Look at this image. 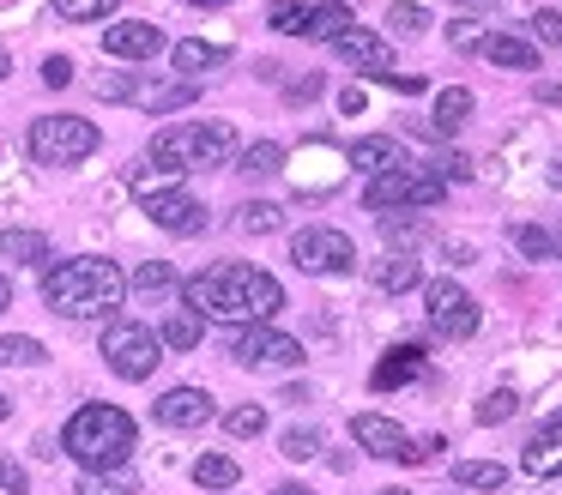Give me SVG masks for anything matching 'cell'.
I'll return each instance as SVG.
<instances>
[{
	"mask_svg": "<svg viewBox=\"0 0 562 495\" xmlns=\"http://www.w3.org/2000/svg\"><path fill=\"white\" fill-rule=\"evenodd\" d=\"M188 308L200 320H218V326H272V314L284 308V284L260 266H243V260H218L206 272L188 278Z\"/></svg>",
	"mask_w": 562,
	"mask_h": 495,
	"instance_id": "obj_1",
	"label": "cell"
},
{
	"mask_svg": "<svg viewBox=\"0 0 562 495\" xmlns=\"http://www.w3.org/2000/svg\"><path fill=\"white\" fill-rule=\"evenodd\" d=\"M127 296V272L103 254H79V260H55L43 272V302L61 320H103L110 308H122Z\"/></svg>",
	"mask_w": 562,
	"mask_h": 495,
	"instance_id": "obj_2",
	"label": "cell"
},
{
	"mask_svg": "<svg viewBox=\"0 0 562 495\" xmlns=\"http://www.w3.org/2000/svg\"><path fill=\"white\" fill-rule=\"evenodd\" d=\"M134 441H139L134 417H127L122 405H103V398L79 405L74 417H67V429H61V447L86 471H122L127 453H134Z\"/></svg>",
	"mask_w": 562,
	"mask_h": 495,
	"instance_id": "obj_3",
	"label": "cell"
},
{
	"mask_svg": "<svg viewBox=\"0 0 562 495\" xmlns=\"http://www.w3.org/2000/svg\"><path fill=\"white\" fill-rule=\"evenodd\" d=\"M236 157V127L231 121H182L151 139L146 169H224Z\"/></svg>",
	"mask_w": 562,
	"mask_h": 495,
	"instance_id": "obj_4",
	"label": "cell"
},
{
	"mask_svg": "<svg viewBox=\"0 0 562 495\" xmlns=\"http://www.w3.org/2000/svg\"><path fill=\"white\" fill-rule=\"evenodd\" d=\"M448 200V181L441 176H429L424 164H400V169H387V176H369V188H363V205L369 212H429V205H441Z\"/></svg>",
	"mask_w": 562,
	"mask_h": 495,
	"instance_id": "obj_5",
	"label": "cell"
},
{
	"mask_svg": "<svg viewBox=\"0 0 562 495\" xmlns=\"http://www.w3.org/2000/svg\"><path fill=\"white\" fill-rule=\"evenodd\" d=\"M98 139L103 133L91 127L86 115H43V121H31V157L37 164H79V157H91L98 151Z\"/></svg>",
	"mask_w": 562,
	"mask_h": 495,
	"instance_id": "obj_6",
	"label": "cell"
},
{
	"mask_svg": "<svg viewBox=\"0 0 562 495\" xmlns=\"http://www.w3.org/2000/svg\"><path fill=\"white\" fill-rule=\"evenodd\" d=\"M158 350L164 338L146 320H110V333H103V362H110L115 381H146L158 369Z\"/></svg>",
	"mask_w": 562,
	"mask_h": 495,
	"instance_id": "obj_7",
	"label": "cell"
},
{
	"mask_svg": "<svg viewBox=\"0 0 562 495\" xmlns=\"http://www.w3.org/2000/svg\"><path fill=\"white\" fill-rule=\"evenodd\" d=\"M291 260H296V272H351L357 266V248H351V236L345 229H333V224H315V229H296L291 236Z\"/></svg>",
	"mask_w": 562,
	"mask_h": 495,
	"instance_id": "obj_8",
	"label": "cell"
},
{
	"mask_svg": "<svg viewBox=\"0 0 562 495\" xmlns=\"http://www.w3.org/2000/svg\"><path fill=\"white\" fill-rule=\"evenodd\" d=\"M231 357L243 369H296L303 362V345L279 326H236L231 333Z\"/></svg>",
	"mask_w": 562,
	"mask_h": 495,
	"instance_id": "obj_9",
	"label": "cell"
},
{
	"mask_svg": "<svg viewBox=\"0 0 562 495\" xmlns=\"http://www.w3.org/2000/svg\"><path fill=\"white\" fill-rule=\"evenodd\" d=\"M424 308H429V326H436L441 338H472L477 333V302L465 296L453 278H436V284L424 290Z\"/></svg>",
	"mask_w": 562,
	"mask_h": 495,
	"instance_id": "obj_10",
	"label": "cell"
},
{
	"mask_svg": "<svg viewBox=\"0 0 562 495\" xmlns=\"http://www.w3.org/2000/svg\"><path fill=\"white\" fill-rule=\"evenodd\" d=\"M351 435L363 453L375 459H400V465H424V447L412 441V435L400 429L393 417H375V410H363V417H351Z\"/></svg>",
	"mask_w": 562,
	"mask_h": 495,
	"instance_id": "obj_11",
	"label": "cell"
},
{
	"mask_svg": "<svg viewBox=\"0 0 562 495\" xmlns=\"http://www.w3.org/2000/svg\"><path fill=\"white\" fill-rule=\"evenodd\" d=\"M146 217L164 236H200L206 229V205L182 188H146Z\"/></svg>",
	"mask_w": 562,
	"mask_h": 495,
	"instance_id": "obj_12",
	"label": "cell"
},
{
	"mask_svg": "<svg viewBox=\"0 0 562 495\" xmlns=\"http://www.w3.org/2000/svg\"><path fill=\"white\" fill-rule=\"evenodd\" d=\"M333 48H339V60H345V67L369 72V79H387V72H393V48H387V36L363 31V24H351V31H345Z\"/></svg>",
	"mask_w": 562,
	"mask_h": 495,
	"instance_id": "obj_13",
	"label": "cell"
},
{
	"mask_svg": "<svg viewBox=\"0 0 562 495\" xmlns=\"http://www.w3.org/2000/svg\"><path fill=\"white\" fill-rule=\"evenodd\" d=\"M151 417H158L164 429H200V423L212 417V393L206 386H170V393L151 405Z\"/></svg>",
	"mask_w": 562,
	"mask_h": 495,
	"instance_id": "obj_14",
	"label": "cell"
},
{
	"mask_svg": "<svg viewBox=\"0 0 562 495\" xmlns=\"http://www.w3.org/2000/svg\"><path fill=\"white\" fill-rule=\"evenodd\" d=\"M103 48H110L115 60H151L164 48V36H158V24H146V19H122V24H110L103 31Z\"/></svg>",
	"mask_w": 562,
	"mask_h": 495,
	"instance_id": "obj_15",
	"label": "cell"
},
{
	"mask_svg": "<svg viewBox=\"0 0 562 495\" xmlns=\"http://www.w3.org/2000/svg\"><path fill=\"white\" fill-rule=\"evenodd\" d=\"M188 103H200V85H194V79H146V72H139V97H134V109L170 115V109H188Z\"/></svg>",
	"mask_w": 562,
	"mask_h": 495,
	"instance_id": "obj_16",
	"label": "cell"
},
{
	"mask_svg": "<svg viewBox=\"0 0 562 495\" xmlns=\"http://www.w3.org/2000/svg\"><path fill=\"white\" fill-rule=\"evenodd\" d=\"M526 477H562V417L557 423H544V429L526 441Z\"/></svg>",
	"mask_w": 562,
	"mask_h": 495,
	"instance_id": "obj_17",
	"label": "cell"
},
{
	"mask_svg": "<svg viewBox=\"0 0 562 495\" xmlns=\"http://www.w3.org/2000/svg\"><path fill=\"white\" fill-rule=\"evenodd\" d=\"M400 164H405V145L387 139V133H369V139L351 145V169H363V176H387Z\"/></svg>",
	"mask_w": 562,
	"mask_h": 495,
	"instance_id": "obj_18",
	"label": "cell"
},
{
	"mask_svg": "<svg viewBox=\"0 0 562 495\" xmlns=\"http://www.w3.org/2000/svg\"><path fill=\"white\" fill-rule=\"evenodd\" d=\"M417 374H424V350H417V345H400V350H387V357L375 362L369 386H375V393H393V386L417 381Z\"/></svg>",
	"mask_w": 562,
	"mask_h": 495,
	"instance_id": "obj_19",
	"label": "cell"
},
{
	"mask_svg": "<svg viewBox=\"0 0 562 495\" xmlns=\"http://www.w3.org/2000/svg\"><path fill=\"white\" fill-rule=\"evenodd\" d=\"M477 55L496 60V67H520V72H532V67H538V48L526 43V36H508V31H484Z\"/></svg>",
	"mask_w": 562,
	"mask_h": 495,
	"instance_id": "obj_20",
	"label": "cell"
},
{
	"mask_svg": "<svg viewBox=\"0 0 562 495\" xmlns=\"http://www.w3.org/2000/svg\"><path fill=\"white\" fill-rule=\"evenodd\" d=\"M417 278H424V266H417L412 254H387V260L375 266V290H381V296H405V290H417Z\"/></svg>",
	"mask_w": 562,
	"mask_h": 495,
	"instance_id": "obj_21",
	"label": "cell"
},
{
	"mask_svg": "<svg viewBox=\"0 0 562 495\" xmlns=\"http://www.w3.org/2000/svg\"><path fill=\"white\" fill-rule=\"evenodd\" d=\"M0 260L43 266L49 260V236H43V229H0Z\"/></svg>",
	"mask_w": 562,
	"mask_h": 495,
	"instance_id": "obj_22",
	"label": "cell"
},
{
	"mask_svg": "<svg viewBox=\"0 0 562 495\" xmlns=\"http://www.w3.org/2000/svg\"><path fill=\"white\" fill-rule=\"evenodd\" d=\"M465 115H472V91H465V85L436 91V115H429V127H436V133H460Z\"/></svg>",
	"mask_w": 562,
	"mask_h": 495,
	"instance_id": "obj_23",
	"label": "cell"
},
{
	"mask_svg": "<svg viewBox=\"0 0 562 495\" xmlns=\"http://www.w3.org/2000/svg\"><path fill=\"white\" fill-rule=\"evenodd\" d=\"M345 31H351V7H345V0H321V7L308 12L303 36H315V43H339Z\"/></svg>",
	"mask_w": 562,
	"mask_h": 495,
	"instance_id": "obj_24",
	"label": "cell"
},
{
	"mask_svg": "<svg viewBox=\"0 0 562 495\" xmlns=\"http://www.w3.org/2000/svg\"><path fill=\"white\" fill-rule=\"evenodd\" d=\"M236 169H243L248 181H267V176H279V169H284V145H272V139L248 145V151L236 157Z\"/></svg>",
	"mask_w": 562,
	"mask_h": 495,
	"instance_id": "obj_25",
	"label": "cell"
},
{
	"mask_svg": "<svg viewBox=\"0 0 562 495\" xmlns=\"http://www.w3.org/2000/svg\"><path fill=\"white\" fill-rule=\"evenodd\" d=\"M170 60L182 67V79H188V72H200V67H218V60H231V55H224L218 43H200V36H182V43L170 48Z\"/></svg>",
	"mask_w": 562,
	"mask_h": 495,
	"instance_id": "obj_26",
	"label": "cell"
},
{
	"mask_svg": "<svg viewBox=\"0 0 562 495\" xmlns=\"http://www.w3.org/2000/svg\"><path fill=\"white\" fill-rule=\"evenodd\" d=\"M158 338H164L170 350H194L200 338H206V320H200L194 308H176L170 320H164V333H158Z\"/></svg>",
	"mask_w": 562,
	"mask_h": 495,
	"instance_id": "obj_27",
	"label": "cell"
},
{
	"mask_svg": "<svg viewBox=\"0 0 562 495\" xmlns=\"http://www.w3.org/2000/svg\"><path fill=\"white\" fill-rule=\"evenodd\" d=\"M127 284H134L139 296H170V290H182V278H176L170 260H146L134 278H127Z\"/></svg>",
	"mask_w": 562,
	"mask_h": 495,
	"instance_id": "obj_28",
	"label": "cell"
},
{
	"mask_svg": "<svg viewBox=\"0 0 562 495\" xmlns=\"http://www.w3.org/2000/svg\"><path fill=\"white\" fill-rule=\"evenodd\" d=\"M236 229H243V236H272V229H284V212L272 200H248L243 212H236Z\"/></svg>",
	"mask_w": 562,
	"mask_h": 495,
	"instance_id": "obj_29",
	"label": "cell"
},
{
	"mask_svg": "<svg viewBox=\"0 0 562 495\" xmlns=\"http://www.w3.org/2000/svg\"><path fill=\"white\" fill-rule=\"evenodd\" d=\"M79 495H139V477L134 471H86V477H79Z\"/></svg>",
	"mask_w": 562,
	"mask_h": 495,
	"instance_id": "obj_30",
	"label": "cell"
},
{
	"mask_svg": "<svg viewBox=\"0 0 562 495\" xmlns=\"http://www.w3.org/2000/svg\"><path fill=\"white\" fill-rule=\"evenodd\" d=\"M453 477H460V490H502V483H508V471H502L496 459H460V465H453Z\"/></svg>",
	"mask_w": 562,
	"mask_h": 495,
	"instance_id": "obj_31",
	"label": "cell"
},
{
	"mask_svg": "<svg viewBox=\"0 0 562 495\" xmlns=\"http://www.w3.org/2000/svg\"><path fill=\"white\" fill-rule=\"evenodd\" d=\"M308 12H315V0H279V7L267 12V24L279 36H303L308 31Z\"/></svg>",
	"mask_w": 562,
	"mask_h": 495,
	"instance_id": "obj_32",
	"label": "cell"
},
{
	"mask_svg": "<svg viewBox=\"0 0 562 495\" xmlns=\"http://www.w3.org/2000/svg\"><path fill=\"white\" fill-rule=\"evenodd\" d=\"M194 483H200V490H231V483H236V459L231 453L194 459Z\"/></svg>",
	"mask_w": 562,
	"mask_h": 495,
	"instance_id": "obj_33",
	"label": "cell"
},
{
	"mask_svg": "<svg viewBox=\"0 0 562 495\" xmlns=\"http://www.w3.org/2000/svg\"><path fill=\"white\" fill-rule=\"evenodd\" d=\"M61 24H91V19H115V0H49Z\"/></svg>",
	"mask_w": 562,
	"mask_h": 495,
	"instance_id": "obj_34",
	"label": "cell"
},
{
	"mask_svg": "<svg viewBox=\"0 0 562 495\" xmlns=\"http://www.w3.org/2000/svg\"><path fill=\"white\" fill-rule=\"evenodd\" d=\"M260 429H267V410L260 405H231L224 410V435H231V441H255Z\"/></svg>",
	"mask_w": 562,
	"mask_h": 495,
	"instance_id": "obj_35",
	"label": "cell"
},
{
	"mask_svg": "<svg viewBox=\"0 0 562 495\" xmlns=\"http://www.w3.org/2000/svg\"><path fill=\"white\" fill-rule=\"evenodd\" d=\"M91 91H98L103 103H134V97H139V67H122V72H103V79L91 85Z\"/></svg>",
	"mask_w": 562,
	"mask_h": 495,
	"instance_id": "obj_36",
	"label": "cell"
},
{
	"mask_svg": "<svg viewBox=\"0 0 562 495\" xmlns=\"http://www.w3.org/2000/svg\"><path fill=\"white\" fill-rule=\"evenodd\" d=\"M508 236H514V248H520L526 260H550V254H557V236H550V229H538V224H514Z\"/></svg>",
	"mask_w": 562,
	"mask_h": 495,
	"instance_id": "obj_37",
	"label": "cell"
},
{
	"mask_svg": "<svg viewBox=\"0 0 562 495\" xmlns=\"http://www.w3.org/2000/svg\"><path fill=\"white\" fill-rule=\"evenodd\" d=\"M43 357H49V350H43L37 345V338H0V362H7V369H31V362H43Z\"/></svg>",
	"mask_w": 562,
	"mask_h": 495,
	"instance_id": "obj_38",
	"label": "cell"
},
{
	"mask_svg": "<svg viewBox=\"0 0 562 495\" xmlns=\"http://www.w3.org/2000/svg\"><path fill=\"white\" fill-rule=\"evenodd\" d=\"M284 459H296V465H303V459H321V429H308V423H296V429H284Z\"/></svg>",
	"mask_w": 562,
	"mask_h": 495,
	"instance_id": "obj_39",
	"label": "cell"
},
{
	"mask_svg": "<svg viewBox=\"0 0 562 495\" xmlns=\"http://www.w3.org/2000/svg\"><path fill=\"white\" fill-rule=\"evenodd\" d=\"M424 169H429V176H441V181H465V176H472V157H465V151H436Z\"/></svg>",
	"mask_w": 562,
	"mask_h": 495,
	"instance_id": "obj_40",
	"label": "cell"
},
{
	"mask_svg": "<svg viewBox=\"0 0 562 495\" xmlns=\"http://www.w3.org/2000/svg\"><path fill=\"white\" fill-rule=\"evenodd\" d=\"M381 236L400 241V254H405L417 236H424V224H417V217H393V212H381Z\"/></svg>",
	"mask_w": 562,
	"mask_h": 495,
	"instance_id": "obj_41",
	"label": "cell"
},
{
	"mask_svg": "<svg viewBox=\"0 0 562 495\" xmlns=\"http://www.w3.org/2000/svg\"><path fill=\"white\" fill-rule=\"evenodd\" d=\"M514 410H520V398H514L508 386H502V393H490L484 405H477V423H508Z\"/></svg>",
	"mask_w": 562,
	"mask_h": 495,
	"instance_id": "obj_42",
	"label": "cell"
},
{
	"mask_svg": "<svg viewBox=\"0 0 562 495\" xmlns=\"http://www.w3.org/2000/svg\"><path fill=\"white\" fill-rule=\"evenodd\" d=\"M387 24H393L400 36H424V31H429V12H424V7H393Z\"/></svg>",
	"mask_w": 562,
	"mask_h": 495,
	"instance_id": "obj_43",
	"label": "cell"
},
{
	"mask_svg": "<svg viewBox=\"0 0 562 495\" xmlns=\"http://www.w3.org/2000/svg\"><path fill=\"white\" fill-rule=\"evenodd\" d=\"M532 36H538V43H550V48H562V12L557 7H538L532 12Z\"/></svg>",
	"mask_w": 562,
	"mask_h": 495,
	"instance_id": "obj_44",
	"label": "cell"
},
{
	"mask_svg": "<svg viewBox=\"0 0 562 495\" xmlns=\"http://www.w3.org/2000/svg\"><path fill=\"white\" fill-rule=\"evenodd\" d=\"M0 490H7V495H25V490H31V471L19 465V459H0Z\"/></svg>",
	"mask_w": 562,
	"mask_h": 495,
	"instance_id": "obj_45",
	"label": "cell"
},
{
	"mask_svg": "<svg viewBox=\"0 0 562 495\" xmlns=\"http://www.w3.org/2000/svg\"><path fill=\"white\" fill-rule=\"evenodd\" d=\"M43 85H55V91H61V85H74V60L49 55V60H43Z\"/></svg>",
	"mask_w": 562,
	"mask_h": 495,
	"instance_id": "obj_46",
	"label": "cell"
},
{
	"mask_svg": "<svg viewBox=\"0 0 562 495\" xmlns=\"http://www.w3.org/2000/svg\"><path fill=\"white\" fill-rule=\"evenodd\" d=\"M448 43H453V48H477V43H484V24L460 19V24H453V31H448Z\"/></svg>",
	"mask_w": 562,
	"mask_h": 495,
	"instance_id": "obj_47",
	"label": "cell"
},
{
	"mask_svg": "<svg viewBox=\"0 0 562 495\" xmlns=\"http://www.w3.org/2000/svg\"><path fill=\"white\" fill-rule=\"evenodd\" d=\"M315 91H321V72H303V79L291 85V103H308Z\"/></svg>",
	"mask_w": 562,
	"mask_h": 495,
	"instance_id": "obj_48",
	"label": "cell"
},
{
	"mask_svg": "<svg viewBox=\"0 0 562 495\" xmlns=\"http://www.w3.org/2000/svg\"><path fill=\"white\" fill-rule=\"evenodd\" d=\"M381 85H393V91H405V97H412V91H424V79H417V72H387Z\"/></svg>",
	"mask_w": 562,
	"mask_h": 495,
	"instance_id": "obj_49",
	"label": "cell"
},
{
	"mask_svg": "<svg viewBox=\"0 0 562 495\" xmlns=\"http://www.w3.org/2000/svg\"><path fill=\"white\" fill-rule=\"evenodd\" d=\"M339 109H345V115H363V91H357V85H345V91H339Z\"/></svg>",
	"mask_w": 562,
	"mask_h": 495,
	"instance_id": "obj_50",
	"label": "cell"
},
{
	"mask_svg": "<svg viewBox=\"0 0 562 495\" xmlns=\"http://www.w3.org/2000/svg\"><path fill=\"white\" fill-rule=\"evenodd\" d=\"M13 308V284H7V272H0V314Z\"/></svg>",
	"mask_w": 562,
	"mask_h": 495,
	"instance_id": "obj_51",
	"label": "cell"
},
{
	"mask_svg": "<svg viewBox=\"0 0 562 495\" xmlns=\"http://www.w3.org/2000/svg\"><path fill=\"white\" fill-rule=\"evenodd\" d=\"M272 495H315V490H308V483H279Z\"/></svg>",
	"mask_w": 562,
	"mask_h": 495,
	"instance_id": "obj_52",
	"label": "cell"
},
{
	"mask_svg": "<svg viewBox=\"0 0 562 495\" xmlns=\"http://www.w3.org/2000/svg\"><path fill=\"white\" fill-rule=\"evenodd\" d=\"M460 7H472V12H490V7H496V0H460Z\"/></svg>",
	"mask_w": 562,
	"mask_h": 495,
	"instance_id": "obj_53",
	"label": "cell"
},
{
	"mask_svg": "<svg viewBox=\"0 0 562 495\" xmlns=\"http://www.w3.org/2000/svg\"><path fill=\"white\" fill-rule=\"evenodd\" d=\"M550 188H562V157H557V164H550Z\"/></svg>",
	"mask_w": 562,
	"mask_h": 495,
	"instance_id": "obj_54",
	"label": "cell"
},
{
	"mask_svg": "<svg viewBox=\"0 0 562 495\" xmlns=\"http://www.w3.org/2000/svg\"><path fill=\"white\" fill-rule=\"evenodd\" d=\"M7 417H13V398H7V393H0V423H7Z\"/></svg>",
	"mask_w": 562,
	"mask_h": 495,
	"instance_id": "obj_55",
	"label": "cell"
},
{
	"mask_svg": "<svg viewBox=\"0 0 562 495\" xmlns=\"http://www.w3.org/2000/svg\"><path fill=\"white\" fill-rule=\"evenodd\" d=\"M7 67H13V55H7V48H0V79H7Z\"/></svg>",
	"mask_w": 562,
	"mask_h": 495,
	"instance_id": "obj_56",
	"label": "cell"
},
{
	"mask_svg": "<svg viewBox=\"0 0 562 495\" xmlns=\"http://www.w3.org/2000/svg\"><path fill=\"white\" fill-rule=\"evenodd\" d=\"M188 7H224V0H188Z\"/></svg>",
	"mask_w": 562,
	"mask_h": 495,
	"instance_id": "obj_57",
	"label": "cell"
},
{
	"mask_svg": "<svg viewBox=\"0 0 562 495\" xmlns=\"http://www.w3.org/2000/svg\"><path fill=\"white\" fill-rule=\"evenodd\" d=\"M381 495H412V490H381Z\"/></svg>",
	"mask_w": 562,
	"mask_h": 495,
	"instance_id": "obj_58",
	"label": "cell"
},
{
	"mask_svg": "<svg viewBox=\"0 0 562 495\" xmlns=\"http://www.w3.org/2000/svg\"><path fill=\"white\" fill-rule=\"evenodd\" d=\"M453 495H460V490H453Z\"/></svg>",
	"mask_w": 562,
	"mask_h": 495,
	"instance_id": "obj_59",
	"label": "cell"
}]
</instances>
